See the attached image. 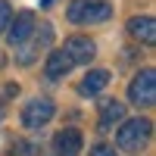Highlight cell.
Here are the masks:
<instances>
[{
  "label": "cell",
  "mask_w": 156,
  "mask_h": 156,
  "mask_svg": "<svg viewBox=\"0 0 156 156\" xmlns=\"http://www.w3.org/2000/svg\"><path fill=\"white\" fill-rule=\"evenodd\" d=\"M106 84H109V72L106 69H90L84 75V81H81V90L84 94H100Z\"/></svg>",
  "instance_id": "8fae6325"
},
{
  "label": "cell",
  "mask_w": 156,
  "mask_h": 156,
  "mask_svg": "<svg viewBox=\"0 0 156 156\" xmlns=\"http://www.w3.org/2000/svg\"><path fill=\"white\" fill-rule=\"evenodd\" d=\"M31 31H34V16H31V12H19V16L9 19V25H6V37H9L12 47L25 44Z\"/></svg>",
  "instance_id": "5b68a950"
},
{
  "label": "cell",
  "mask_w": 156,
  "mask_h": 156,
  "mask_svg": "<svg viewBox=\"0 0 156 156\" xmlns=\"http://www.w3.org/2000/svg\"><path fill=\"white\" fill-rule=\"evenodd\" d=\"M150 122L147 119H131V122H125L119 128V134H115V140H119V150H128V153H140L147 147V140H150Z\"/></svg>",
  "instance_id": "7a4b0ae2"
},
{
  "label": "cell",
  "mask_w": 156,
  "mask_h": 156,
  "mask_svg": "<svg viewBox=\"0 0 156 156\" xmlns=\"http://www.w3.org/2000/svg\"><path fill=\"white\" fill-rule=\"evenodd\" d=\"M53 112H56L53 100L34 97V100L25 103V109H22V125H25V128H41V125H47L50 119H53Z\"/></svg>",
  "instance_id": "277c9868"
},
{
  "label": "cell",
  "mask_w": 156,
  "mask_h": 156,
  "mask_svg": "<svg viewBox=\"0 0 156 156\" xmlns=\"http://www.w3.org/2000/svg\"><path fill=\"white\" fill-rule=\"evenodd\" d=\"M12 153L25 156V153H28V144H25V140H16V144H12Z\"/></svg>",
  "instance_id": "5bb4252c"
},
{
  "label": "cell",
  "mask_w": 156,
  "mask_h": 156,
  "mask_svg": "<svg viewBox=\"0 0 156 156\" xmlns=\"http://www.w3.org/2000/svg\"><path fill=\"white\" fill-rule=\"evenodd\" d=\"M90 156H115V150H112V147H106V144H100V147L90 150Z\"/></svg>",
  "instance_id": "4fadbf2b"
},
{
  "label": "cell",
  "mask_w": 156,
  "mask_h": 156,
  "mask_svg": "<svg viewBox=\"0 0 156 156\" xmlns=\"http://www.w3.org/2000/svg\"><path fill=\"white\" fill-rule=\"evenodd\" d=\"M62 50L69 53V59H72V62H90V59H94V53H97L94 41H90V37H84V34H72Z\"/></svg>",
  "instance_id": "8992f818"
},
{
  "label": "cell",
  "mask_w": 156,
  "mask_h": 156,
  "mask_svg": "<svg viewBox=\"0 0 156 156\" xmlns=\"http://www.w3.org/2000/svg\"><path fill=\"white\" fill-rule=\"evenodd\" d=\"M128 100L137 103V106H153L156 103V72L144 69L134 75V81L128 84Z\"/></svg>",
  "instance_id": "3957f363"
},
{
  "label": "cell",
  "mask_w": 156,
  "mask_h": 156,
  "mask_svg": "<svg viewBox=\"0 0 156 156\" xmlns=\"http://www.w3.org/2000/svg\"><path fill=\"white\" fill-rule=\"evenodd\" d=\"M125 119V106L119 100H100V128H112Z\"/></svg>",
  "instance_id": "30bf717a"
},
{
  "label": "cell",
  "mask_w": 156,
  "mask_h": 156,
  "mask_svg": "<svg viewBox=\"0 0 156 156\" xmlns=\"http://www.w3.org/2000/svg\"><path fill=\"white\" fill-rule=\"evenodd\" d=\"M9 19H12V9H9V3H6V0H0V31H6Z\"/></svg>",
  "instance_id": "7c38bea8"
},
{
  "label": "cell",
  "mask_w": 156,
  "mask_h": 156,
  "mask_svg": "<svg viewBox=\"0 0 156 156\" xmlns=\"http://www.w3.org/2000/svg\"><path fill=\"white\" fill-rule=\"evenodd\" d=\"M53 147L59 156H75L78 150H81V131L78 128H66V131H59L53 137Z\"/></svg>",
  "instance_id": "52a82bcc"
},
{
  "label": "cell",
  "mask_w": 156,
  "mask_h": 156,
  "mask_svg": "<svg viewBox=\"0 0 156 156\" xmlns=\"http://www.w3.org/2000/svg\"><path fill=\"white\" fill-rule=\"evenodd\" d=\"M75 66V62L69 59L66 50H50V56H47V66H44V75L47 78H62L69 69Z\"/></svg>",
  "instance_id": "ba28073f"
},
{
  "label": "cell",
  "mask_w": 156,
  "mask_h": 156,
  "mask_svg": "<svg viewBox=\"0 0 156 156\" xmlns=\"http://www.w3.org/2000/svg\"><path fill=\"white\" fill-rule=\"evenodd\" d=\"M66 16L75 25H94V22H106L112 16V6L103 3V0H72Z\"/></svg>",
  "instance_id": "6da1fadb"
},
{
  "label": "cell",
  "mask_w": 156,
  "mask_h": 156,
  "mask_svg": "<svg viewBox=\"0 0 156 156\" xmlns=\"http://www.w3.org/2000/svg\"><path fill=\"white\" fill-rule=\"evenodd\" d=\"M128 31H131L137 41H144V44H156V22L150 16H134L128 22Z\"/></svg>",
  "instance_id": "9c48e42d"
}]
</instances>
